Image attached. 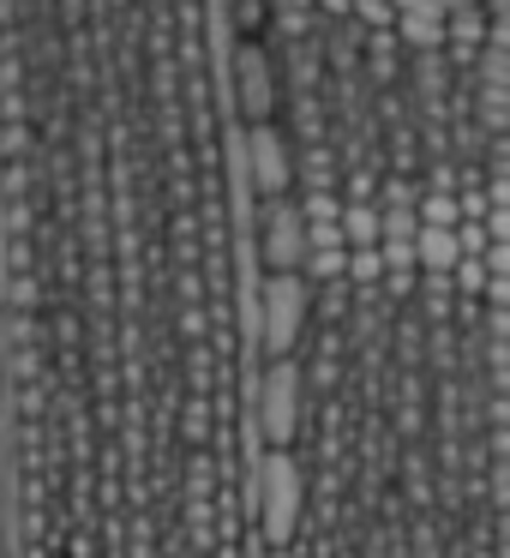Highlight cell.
<instances>
[{
    "instance_id": "obj_1",
    "label": "cell",
    "mask_w": 510,
    "mask_h": 558,
    "mask_svg": "<svg viewBox=\"0 0 510 558\" xmlns=\"http://www.w3.org/2000/svg\"><path fill=\"white\" fill-rule=\"evenodd\" d=\"M258 541L270 553H289L294 529H301V462L294 450H265L258 457Z\"/></svg>"
},
{
    "instance_id": "obj_2",
    "label": "cell",
    "mask_w": 510,
    "mask_h": 558,
    "mask_svg": "<svg viewBox=\"0 0 510 558\" xmlns=\"http://www.w3.org/2000/svg\"><path fill=\"white\" fill-rule=\"evenodd\" d=\"M306 325V277L282 270V277L258 282V354L265 361H294V342Z\"/></svg>"
},
{
    "instance_id": "obj_3",
    "label": "cell",
    "mask_w": 510,
    "mask_h": 558,
    "mask_svg": "<svg viewBox=\"0 0 510 558\" xmlns=\"http://www.w3.org/2000/svg\"><path fill=\"white\" fill-rule=\"evenodd\" d=\"M253 421H258L265 450H289L294 445V426H301V366L294 361H265L258 366Z\"/></svg>"
},
{
    "instance_id": "obj_4",
    "label": "cell",
    "mask_w": 510,
    "mask_h": 558,
    "mask_svg": "<svg viewBox=\"0 0 510 558\" xmlns=\"http://www.w3.org/2000/svg\"><path fill=\"white\" fill-rule=\"evenodd\" d=\"M234 150H241V174L258 198H282L294 186V157H289V138L277 133L270 121H253L234 133Z\"/></svg>"
},
{
    "instance_id": "obj_5",
    "label": "cell",
    "mask_w": 510,
    "mask_h": 558,
    "mask_svg": "<svg viewBox=\"0 0 510 558\" xmlns=\"http://www.w3.org/2000/svg\"><path fill=\"white\" fill-rule=\"evenodd\" d=\"M258 210H265V217H258V270H265V277L301 270V258H306L301 205H289V198H265Z\"/></svg>"
},
{
    "instance_id": "obj_6",
    "label": "cell",
    "mask_w": 510,
    "mask_h": 558,
    "mask_svg": "<svg viewBox=\"0 0 510 558\" xmlns=\"http://www.w3.org/2000/svg\"><path fill=\"white\" fill-rule=\"evenodd\" d=\"M234 102H241L246 126L270 121V109H277V78H270V61H265L258 43H241V85H234Z\"/></svg>"
},
{
    "instance_id": "obj_7",
    "label": "cell",
    "mask_w": 510,
    "mask_h": 558,
    "mask_svg": "<svg viewBox=\"0 0 510 558\" xmlns=\"http://www.w3.org/2000/svg\"><path fill=\"white\" fill-rule=\"evenodd\" d=\"M390 7H397V31H390V37H402L421 54L445 49V7H438V0H390Z\"/></svg>"
},
{
    "instance_id": "obj_8",
    "label": "cell",
    "mask_w": 510,
    "mask_h": 558,
    "mask_svg": "<svg viewBox=\"0 0 510 558\" xmlns=\"http://www.w3.org/2000/svg\"><path fill=\"white\" fill-rule=\"evenodd\" d=\"M414 270H421V277H450V270H457V229H421L414 234Z\"/></svg>"
},
{
    "instance_id": "obj_9",
    "label": "cell",
    "mask_w": 510,
    "mask_h": 558,
    "mask_svg": "<svg viewBox=\"0 0 510 558\" xmlns=\"http://www.w3.org/2000/svg\"><path fill=\"white\" fill-rule=\"evenodd\" d=\"M337 234L342 246H378V205H342Z\"/></svg>"
},
{
    "instance_id": "obj_10",
    "label": "cell",
    "mask_w": 510,
    "mask_h": 558,
    "mask_svg": "<svg viewBox=\"0 0 510 558\" xmlns=\"http://www.w3.org/2000/svg\"><path fill=\"white\" fill-rule=\"evenodd\" d=\"M294 174L306 181V193H330V186H337V157H330L325 145H306V157Z\"/></svg>"
},
{
    "instance_id": "obj_11",
    "label": "cell",
    "mask_w": 510,
    "mask_h": 558,
    "mask_svg": "<svg viewBox=\"0 0 510 558\" xmlns=\"http://www.w3.org/2000/svg\"><path fill=\"white\" fill-rule=\"evenodd\" d=\"M342 265H349V246H313L301 258V277L306 282H342Z\"/></svg>"
},
{
    "instance_id": "obj_12",
    "label": "cell",
    "mask_w": 510,
    "mask_h": 558,
    "mask_svg": "<svg viewBox=\"0 0 510 558\" xmlns=\"http://www.w3.org/2000/svg\"><path fill=\"white\" fill-rule=\"evenodd\" d=\"M342 277L361 282V289H373V282L385 277V258H378V246H349V265H342Z\"/></svg>"
},
{
    "instance_id": "obj_13",
    "label": "cell",
    "mask_w": 510,
    "mask_h": 558,
    "mask_svg": "<svg viewBox=\"0 0 510 558\" xmlns=\"http://www.w3.org/2000/svg\"><path fill=\"white\" fill-rule=\"evenodd\" d=\"M481 121L493 126V138L510 126V90H493V85H481Z\"/></svg>"
},
{
    "instance_id": "obj_14",
    "label": "cell",
    "mask_w": 510,
    "mask_h": 558,
    "mask_svg": "<svg viewBox=\"0 0 510 558\" xmlns=\"http://www.w3.org/2000/svg\"><path fill=\"white\" fill-rule=\"evenodd\" d=\"M450 289H457V301L481 294V289H486V265H481V258H457V270H450Z\"/></svg>"
},
{
    "instance_id": "obj_15",
    "label": "cell",
    "mask_w": 510,
    "mask_h": 558,
    "mask_svg": "<svg viewBox=\"0 0 510 558\" xmlns=\"http://www.w3.org/2000/svg\"><path fill=\"white\" fill-rule=\"evenodd\" d=\"M342 217V198L337 193H306V205H301V222L313 229V222H337Z\"/></svg>"
},
{
    "instance_id": "obj_16",
    "label": "cell",
    "mask_w": 510,
    "mask_h": 558,
    "mask_svg": "<svg viewBox=\"0 0 510 558\" xmlns=\"http://www.w3.org/2000/svg\"><path fill=\"white\" fill-rule=\"evenodd\" d=\"M474 61H481V85L510 90V54L505 49H486V54H474Z\"/></svg>"
},
{
    "instance_id": "obj_17",
    "label": "cell",
    "mask_w": 510,
    "mask_h": 558,
    "mask_svg": "<svg viewBox=\"0 0 510 558\" xmlns=\"http://www.w3.org/2000/svg\"><path fill=\"white\" fill-rule=\"evenodd\" d=\"M486 222H457V258H486Z\"/></svg>"
},
{
    "instance_id": "obj_18",
    "label": "cell",
    "mask_w": 510,
    "mask_h": 558,
    "mask_svg": "<svg viewBox=\"0 0 510 558\" xmlns=\"http://www.w3.org/2000/svg\"><path fill=\"white\" fill-rule=\"evenodd\" d=\"M481 301L493 306V313H510V277H486V289H481Z\"/></svg>"
},
{
    "instance_id": "obj_19",
    "label": "cell",
    "mask_w": 510,
    "mask_h": 558,
    "mask_svg": "<svg viewBox=\"0 0 510 558\" xmlns=\"http://www.w3.org/2000/svg\"><path fill=\"white\" fill-rule=\"evenodd\" d=\"M414 277H421V270H385V289H390V301H409V294H414Z\"/></svg>"
},
{
    "instance_id": "obj_20",
    "label": "cell",
    "mask_w": 510,
    "mask_h": 558,
    "mask_svg": "<svg viewBox=\"0 0 510 558\" xmlns=\"http://www.w3.org/2000/svg\"><path fill=\"white\" fill-rule=\"evenodd\" d=\"M486 241L510 246V210H486Z\"/></svg>"
},
{
    "instance_id": "obj_21",
    "label": "cell",
    "mask_w": 510,
    "mask_h": 558,
    "mask_svg": "<svg viewBox=\"0 0 510 558\" xmlns=\"http://www.w3.org/2000/svg\"><path fill=\"white\" fill-rule=\"evenodd\" d=\"M385 270H414V246H378Z\"/></svg>"
},
{
    "instance_id": "obj_22",
    "label": "cell",
    "mask_w": 510,
    "mask_h": 558,
    "mask_svg": "<svg viewBox=\"0 0 510 558\" xmlns=\"http://www.w3.org/2000/svg\"><path fill=\"white\" fill-rule=\"evenodd\" d=\"M486 277H510V246H486Z\"/></svg>"
},
{
    "instance_id": "obj_23",
    "label": "cell",
    "mask_w": 510,
    "mask_h": 558,
    "mask_svg": "<svg viewBox=\"0 0 510 558\" xmlns=\"http://www.w3.org/2000/svg\"><path fill=\"white\" fill-rule=\"evenodd\" d=\"M181 433L193 438V445L205 438V409H198V402H186V414H181Z\"/></svg>"
},
{
    "instance_id": "obj_24",
    "label": "cell",
    "mask_w": 510,
    "mask_h": 558,
    "mask_svg": "<svg viewBox=\"0 0 510 558\" xmlns=\"http://www.w3.org/2000/svg\"><path fill=\"white\" fill-rule=\"evenodd\" d=\"M486 43L510 54V13H505V19H486Z\"/></svg>"
},
{
    "instance_id": "obj_25",
    "label": "cell",
    "mask_w": 510,
    "mask_h": 558,
    "mask_svg": "<svg viewBox=\"0 0 510 558\" xmlns=\"http://www.w3.org/2000/svg\"><path fill=\"white\" fill-rule=\"evenodd\" d=\"M481 193H486V210H510V174L493 181V186H481Z\"/></svg>"
},
{
    "instance_id": "obj_26",
    "label": "cell",
    "mask_w": 510,
    "mask_h": 558,
    "mask_svg": "<svg viewBox=\"0 0 510 558\" xmlns=\"http://www.w3.org/2000/svg\"><path fill=\"white\" fill-rule=\"evenodd\" d=\"M198 330H205V313H198V306H181V337H198Z\"/></svg>"
},
{
    "instance_id": "obj_27",
    "label": "cell",
    "mask_w": 510,
    "mask_h": 558,
    "mask_svg": "<svg viewBox=\"0 0 510 558\" xmlns=\"http://www.w3.org/2000/svg\"><path fill=\"white\" fill-rule=\"evenodd\" d=\"M318 19H349V0H313Z\"/></svg>"
},
{
    "instance_id": "obj_28",
    "label": "cell",
    "mask_w": 510,
    "mask_h": 558,
    "mask_svg": "<svg viewBox=\"0 0 510 558\" xmlns=\"http://www.w3.org/2000/svg\"><path fill=\"white\" fill-rule=\"evenodd\" d=\"M421 558H438V553H433V546H421Z\"/></svg>"
},
{
    "instance_id": "obj_29",
    "label": "cell",
    "mask_w": 510,
    "mask_h": 558,
    "mask_svg": "<svg viewBox=\"0 0 510 558\" xmlns=\"http://www.w3.org/2000/svg\"><path fill=\"white\" fill-rule=\"evenodd\" d=\"M265 558H294V553H265Z\"/></svg>"
}]
</instances>
